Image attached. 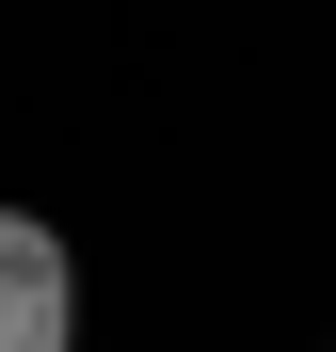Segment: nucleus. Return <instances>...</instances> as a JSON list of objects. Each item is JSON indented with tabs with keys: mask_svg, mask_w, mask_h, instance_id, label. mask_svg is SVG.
Masks as SVG:
<instances>
[{
	"mask_svg": "<svg viewBox=\"0 0 336 352\" xmlns=\"http://www.w3.org/2000/svg\"><path fill=\"white\" fill-rule=\"evenodd\" d=\"M80 336V241L48 208H0V352H65Z\"/></svg>",
	"mask_w": 336,
	"mask_h": 352,
	"instance_id": "nucleus-1",
	"label": "nucleus"
}]
</instances>
